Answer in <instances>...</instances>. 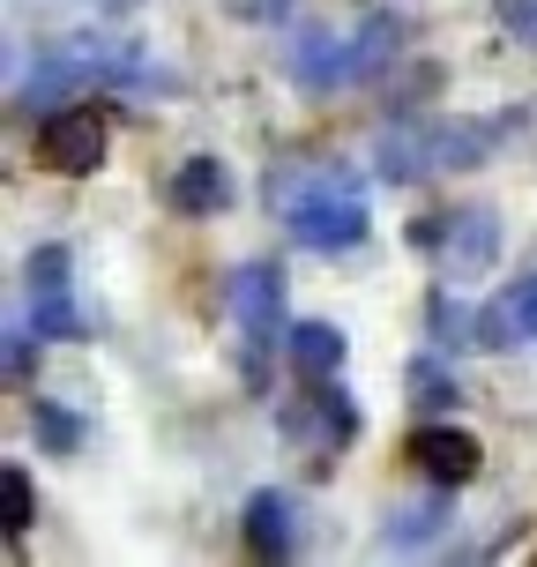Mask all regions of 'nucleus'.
Wrapping results in <instances>:
<instances>
[{"label":"nucleus","instance_id":"obj_13","mask_svg":"<svg viewBox=\"0 0 537 567\" xmlns=\"http://www.w3.org/2000/svg\"><path fill=\"white\" fill-rule=\"evenodd\" d=\"M343 329L337 321H291V337H283V359L299 367V381H329V373L343 367Z\"/></svg>","mask_w":537,"mask_h":567},{"label":"nucleus","instance_id":"obj_2","mask_svg":"<svg viewBox=\"0 0 537 567\" xmlns=\"http://www.w3.org/2000/svg\"><path fill=\"white\" fill-rule=\"evenodd\" d=\"M97 83H105V53H97V38H60V45L38 53V68H30L23 83H16V105L45 120V113H60V105L90 97Z\"/></svg>","mask_w":537,"mask_h":567},{"label":"nucleus","instance_id":"obj_4","mask_svg":"<svg viewBox=\"0 0 537 567\" xmlns=\"http://www.w3.org/2000/svg\"><path fill=\"white\" fill-rule=\"evenodd\" d=\"M105 150H113V127L90 113V105H60V113L38 120V165L60 172V179L97 172V165H105Z\"/></svg>","mask_w":537,"mask_h":567},{"label":"nucleus","instance_id":"obj_8","mask_svg":"<svg viewBox=\"0 0 537 567\" xmlns=\"http://www.w3.org/2000/svg\"><path fill=\"white\" fill-rule=\"evenodd\" d=\"M291 83L299 90H343V83H359V60H351V38H329V30H299V45H291Z\"/></svg>","mask_w":537,"mask_h":567},{"label":"nucleus","instance_id":"obj_20","mask_svg":"<svg viewBox=\"0 0 537 567\" xmlns=\"http://www.w3.org/2000/svg\"><path fill=\"white\" fill-rule=\"evenodd\" d=\"M515 343H530V337H523L515 299L500 291V299H485V307H478V351H515Z\"/></svg>","mask_w":537,"mask_h":567},{"label":"nucleus","instance_id":"obj_25","mask_svg":"<svg viewBox=\"0 0 537 567\" xmlns=\"http://www.w3.org/2000/svg\"><path fill=\"white\" fill-rule=\"evenodd\" d=\"M90 8H135V0H90Z\"/></svg>","mask_w":537,"mask_h":567},{"label":"nucleus","instance_id":"obj_3","mask_svg":"<svg viewBox=\"0 0 537 567\" xmlns=\"http://www.w3.org/2000/svg\"><path fill=\"white\" fill-rule=\"evenodd\" d=\"M225 307L231 321L247 329V343H255V381H261V351H277L291 329H283V269L277 261H239L225 277Z\"/></svg>","mask_w":537,"mask_h":567},{"label":"nucleus","instance_id":"obj_1","mask_svg":"<svg viewBox=\"0 0 537 567\" xmlns=\"http://www.w3.org/2000/svg\"><path fill=\"white\" fill-rule=\"evenodd\" d=\"M269 202H283V225L307 255H351L366 239L373 209H366V179L343 165H321V172H269Z\"/></svg>","mask_w":537,"mask_h":567},{"label":"nucleus","instance_id":"obj_23","mask_svg":"<svg viewBox=\"0 0 537 567\" xmlns=\"http://www.w3.org/2000/svg\"><path fill=\"white\" fill-rule=\"evenodd\" d=\"M500 23H508L515 45H537V0H508V8H500Z\"/></svg>","mask_w":537,"mask_h":567},{"label":"nucleus","instance_id":"obj_19","mask_svg":"<svg viewBox=\"0 0 537 567\" xmlns=\"http://www.w3.org/2000/svg\"><path fill=\"white\" fill-rule=\"evenodd\" d=\"M411 396H419L425 411H455V403H463V389H455V373L441 367L433 351H419V359H411Z\"/></svg>","mask_w":537,"mask_h":567},{"label":"nucleus","instance_id":"obj_21","mask_svg":"<svg viewBox=\"0 0 537 567\" xmlns=\"http://www.w3.org/2000/svg\"><path fill=\"white\" fill-rule=\"evenodd\" d=\"M30 515H38V501H30V471H23V463H8V471H0V530L23 538Z\"/></svg>","mask_w":537,"mask_h":567},{"label":"nucleus","instance_id":"obj_6","mask_svg":"<svg viewBox=\"0 0 537 567\" xmlns=\"http://www.w3.org/2000/svg\"><path fill=\"white\" fill-rule=\"evenodd\" d=\"M403 455H411L433 485H471V478H478V463H485L478 433H463V425H448V419L419 425V433L403 441Z\"/></svg>","mask_w":537,"mask_h":567},{"label":"nucleus","instance_id":"obj_15","mask_svg":"<svg viewBox=\"0 0 537 567\" xmlns=\"http://www.w3.org/2000/svg\"><path fill=\"white\" fill-rule=\"evenodd\" d=\"M425 329H433V343H441V351H478V313L463 307L448 284L425 299Z\"/></svg>","mask_w":537,"mask_h":567},{"label":"nucleus","instance_id":"obj_17","mask_svg":"<svg viewBox=\"0 0 537 567\" xmlns=\"http://www.w3.org/2000/svg\"><path fill=\"white\" fill-rule=\"evenodd\" d=\"M30 329H38V343H83L90 321L75 313V299L60 291V299H30Z\"/></svg>","mask_w":537,"mask_h":567},{"label":"nucleus","instance_id":"obj_22","mask_svg":"<svg viewBox=\"0 0 537 567\" xmlns=\"http://www.w3.org/2000/svg\"><path fill=\"white\" fill-rule=\"evenodd\" d=\"M0 343H8V351H0V359H8V381H23V373H30V343H38V329H30V321H16V329H8Z\"/></svg>","mask_w":537,"mask_h":567},{"label":"nucleus","instance_id":"obj_5","mask_svg":"<svg viewBox=\"0 0 537 567\" xmlns=\"http://www.w3.org/2000/svg\"><path fill=\"white\" fill-rule=\"evenodd\" d=\"M448 530H455V485H433V493L403 501V508L381 523L373 553H381V560H396V553H425V545H441Z\"/></svg>","mask_w":537,"mask_h":567},{"label":"nucleus","instance_id":"obj_16","mask_svg":"<svg viewBox=\"0 0 537 567\" xmlns=\"http://www.w3.org/2000/svg\"><path fill=\"white\" fill-rule=\"evenodd\" d=\"M30 433H38V449H53V455H75L83 449V419L68 411V403H30Z\"/></svg>","mask_w":537,"mask_h":567},{"label":"nucleus","instance_id":"obj_24","mask_svg":"<svg viewBox=\"0 0 537 567\" xmlns=\"http://www.w3.org/2000/svg\"><path fill=\"white\" fill-rule=\"evenodd\" d=\"M508 299H515V313H523V337L537 343V269H530V277H515V284H508Z\"/></svg>","mask_w":537,"mask_h":567},{"label":"nucleus","instance_id":"obj_14","mask_svg":"<svg viewBox=\"0 0 537 567\" xmlns=\"http://www.w3.org/2000/svg\"><path fill=\"white\" fill-rule=\"evenodd\" d=\"M396 53H403V16H396V8H373L366 23L351 30V60H359V83H373V75H381V68H389Z\"/></svg>","mask_w":537,"mask_h":567},{"label":"nucleus","instance_id":"obj_11","mask_svg":"<svg viewBox=\"0 0 537 567\" xmlns=\"http://www.w3.org/2000/svg\"><path fill=\"white\" fill-rule=\"evenodd\" d=\"M165 195H172L179 217H217V209H231L239 187H231V165H217V157H187V165L172 172Z\"/></svg>","mask_w":537,"mask_h":567},{"label":"nucleus","instance_id":"obj_9","mask_svg":"<svg viewBox=\"0 0 537 567\" xmlns=\"http://www.w3.org/2000/svg\"><path fill=\"white\" fill-rule=\"evenodd\" d=\"M239 530H247V553L283 560V553L299 545V501H291L283 485H261L255 501H247V515H239Z\"/></svg>","mask_w":537,"mask_h":567},{"label":"nucleus","instance_id":"obj_10","mask_svg":"<svg viewBox=\"0 0 537 567\" xmlns=\"http://www.w3.org/2000/svg\"><path fill=\"white\" fill-rule=\"evenodd\" d=\"M373 172H381L389 187L433 172V120H389V127L373 135Z\"/></svg>","mask_w":537,"mask_h":567},{"label":"nucleus","instance_id":"obj_7","mask_svg":"<svg viewBox=\"0 0 537 567\" xmlns=\"http://www.w3.org/2000/svg\"><path fill=\"white\" fill-rule=\"evenodd\" d=\"M441 255H448V284L485 277V269H493V255H500V217H493L485 202L455 209V217H448V239H441Z\"/></svg>","mask_w":537,"mask_h":567},{"label":"nucleus","instance_id":"obj_18","mask_svg":"<svg viewBox=\"0 0 537 567\" xmlns=\"http://www.w3.org/2000/svg\"><path fill=\"white\" fill-rule=\"evenodd\" d=\"M75 255L68 247H38V255L23 261V284H30V299H60V291H75Z\"/></svg>","mask_w":537,"mask_h":567},{"label":"nucleus","instance_id":"obj_12","mask_svg":"<svg viewBox=\"0 0 537 567\" xmlns=\"http://www.w3.org/2000/svg\"><path fill=\"white\" fill-rule=\"evenodd\" d=\"M500 120H433V172H471L493 157Z\"/></svg>","mask_w":537,"mask_h":567}]
</instances>
